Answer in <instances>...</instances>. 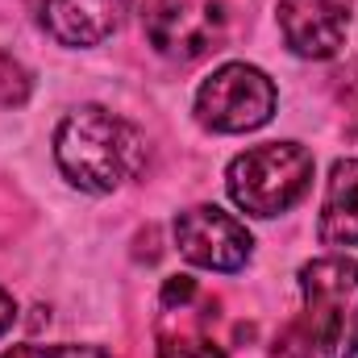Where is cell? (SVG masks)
Masks as SVG:
<instances>
[{
    "label": "cell",
    "instance_id": "1",
    "mask_svg": "<svg viewBox=\"0 0 358 358\" xmlns=\"http://www.w3.org/2000/svg\"><path fill=\"white\" fill-rule=\"evenodd\" d=\"M142 155H146V142L142 134L121 121L117 113L100 108V104H84L76 108L59 134H55V159H59V171L71 179L76 187L84 192H117L125 179L142 167Z\"/></svg>",
    "mask_w": 358,
    "mask_h": 358
},
{
    "label": "cell",
    "instance_id": "2",
    "mask_svg": "<svg viewBox=\"0 0 358 358\" xmlns=\"http://www.w3.org/2000/svg\"><path fill=\"white\" fill-rule=\"evenodd\" d=\"M242 338V325H229L221 296L204 292L192 275H171L159 296L155 346L159 358H225Z\"/></svg>",
    "mask_w": 358,
    "mask_h": 358
},
{
    "label": "cell",
    "instance_id": "3",
    "mask_svg": "<svg viewBox=\"0 0 358 358\" xmlns=\"http://www.w3.org/2000/svg\"><path fill=\"white\" fill-rule=\"evenodd\" d=\"M304 325L325 358H358V263L329 255L300 267Z\"/></svg>",
    "mask_w": 358,
    "mask_h": 358
},
{
    "label": "cell",
    "instance_id": "4",
    "mask_svg": "<svg viewBox=\"0 0 358 358\" xmlns=\"http://www.w3.org/2000/svg\"><path fill=\"white\" fill-rule=\"evenodd\" d=\"M229 196L250 217L287 213L313 183V155L296 142H267L238 155L225 171Z\"/></svg>",
    "mask_w": 358,
    "mask_h": 358
},
{
    "label": "cell",
    "instance_id": "5",
    "mask_svg": "<svg viewBox=\"0 0 358 358\" xmlns=\"http://www.w3.org/2000/svg\"><path fill=\"white\" fill-rule=\"evenodd\" d=\"M275 113V84L250 63L217 67L196 92V117L213 134L263 129Z\"/></svg>",
    "mask_w": 358,
    "mask_h": 358
},
{
    "label": "cell",
    "instance_id": "6",
    "mask_svg": "<svg viewBox=\"0 0 358 358\" xmlns=\"http://www.w3.org/2000/svg\"><path fill=\"white\" fill-rule=\"evenodd\" d=\"M225 25V0H146L142 8L146 42L171 63H196L208 50H217Z\"/></svg>",
    "mask_w": 358,
    "mask_h": 358
},
{
    "label": "cell",
    "instance_id": "7",
    "mask_svg": "<svg viewBox=\"0 0 358 358\" xmlns=\"http://www.w3.org/2000/svg\"><path fill=\"white\" fill-rule=\"evenodd\" d=\"M176 246L179 255L192 263V267H204V271H242L255 255V238L250 229L221 213L217 204H196V208H183L176 217Z\"/></svg>",
    "mask_w": 358,
    "mask_h": 358
},
{
    "label": "cell",
    "instance_id": "8",
    "mask_svg": "<svg viewBox=\"0 0 358 358\" xmlns=\"http://www.w3.org/2000/svg\"><path fill=\"white\" fill-rule=\"evenodd\" d=\"M279 29L292 55L334 59L350 29V0H279Z\"/></svg>",
    "mask_w": 358,
    "mask_h": 358
},
{
    "label": "cell",
    "instance_id": "9",
    "mask_svg": "<svg viewBox=\"0 0 358 358\" xmlns=\"http://www.w3.org/2000/svg\"><path fill=\"white\" fill-rule=\"evenodd\" d=\"M129 0H42V25L63 46H100L121 29Z\"/></svg>",
    "mask_w": 358,
    "mask_h": 358
},
{
    "label": "cell",
    "instance_id": "10",
    "mask_svg": "<svg viewBox=\"0 0 358 358\" xmlns=\"http://www.w3.org/2000/svg\"><path fill=\"white\" fill-rule=\"evenodd\" d=\"M321 238L329 246H358V159L334 163L321 204Z\"/></svg>",
    "mask_w": 358,
    "mask_h": 358
},
{
    "label": "cell",
    "instance_id": "11",
    "mask_svg": "<svg viewBox=\"0 0 358 358\" xmlns=\"http://www.w3.org/2000/svg\"><path fill=\"white\" fill-rule=\"evenodd\" d=\"M25 100H29V71L13 55H0V104L4 108H17Z\"/></svg>",
    "mask_w": 358,
    "mask_h": 358
},
{
    "label": "cell",
    "instance_id": "12",
    "mask_svg": "<svg viewBox=\"0 0 358 358\" xmlns=\"http://www.w3.org/2000/svg\"><path fill=\"white\" fill-rule=\"evenodd\" d=\"M313 334H308V325L304 321H292V325H283V334L275 338V346H271V358H313Z\"/></svg>",
    "mask_w": 358,
    "mask_h": 358
},
{
    "label": "cell",
    "instance_id": "13",
    "mask_svg": "<svg viewBox=\"0 0 358 358\" xmlns=\"http://www.w3.org/2000/svg\"><path fill=\"white\" fill-rule=\"evenodd\" d=\"M0 358H113L104 346H13Z\"/></svg>",
    "mask_w": 358,
    "mask_h": 358
},
{
    "label": "cell",
    "instance_id": "14",
    "mask_svg": "<svg viewBox=\"0 0 358 358\" xmlns=\"http://www.w3.org/2000/svg\"><path fill=\"white\" fill-rule=\"evenodd\" d=\"M13 321H17V304H13V296L0 287V338L13 329Z\"/></svg>",
    "mask_w": 358,
    "mask_h": 358
},
{
    "label": "cell",
    "instance_id": "15",
    "mask_svg": "<svg viewBox=\"0 0 358 358\" xmlns=\"http://www.w3.org/2000/svg\"><path fill=\"white\" fill-rule=\"evenodd\" d=\"M350 134H355V138H358V121H355V125H350Z\"/></svg>",
    "mask_w": 358,
    "mask_h": 358
}]
</instances>
